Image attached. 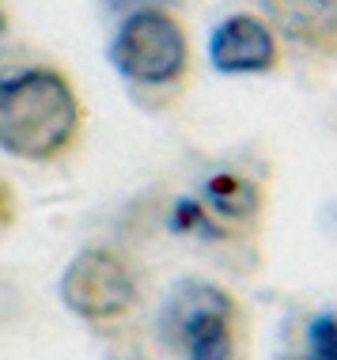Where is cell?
Listing matches in <instances>:
<instances>
[{
  "instance_id": "6da1fadb",
  "label": "cell",
  "mask_w": 337,
  "mask_h": 360,
  "mask_svg": "<svg viewBox=\"0 0 337 360\" xmlns=\"http://www.w3.org/2000/svg\"><path fill=\"white\" fill-rule=\"evenodd\" d=\"M84 99L53 65H23L0 76V152L23 163H57L84 137Z\"/></svg>"
},
{
  "instance_id": "7a4b0ae2",
  "label": "cell",
  "mask_w": 337,
  "mask_h": 360,
  "mask_svg": "<svg viewBox=\"0 0 337 360\" xmlns=\"http://www.w3.org/2000/svg\"><path fill=\"white\" fill-rule=\"evenodd\" d=\"M156 334L175 360H243L246 315L227 285L182 277L156 311Z\"/></svg>"
},
{
  "instance_id": "3957f363",
  "label": "cell",
  "mask_w": 337,
  "mask_h": 360,
  "mask_svg": "<svg viewBox=\"0 0 337 360\" xmlns=\"http://www.w3.org/2000/svg\"><path fill=\"white\" fill-rule=\"evenodd\" d=\"M110 65L133 91L175 95L190 80V31L175 8H144L118 19L110 38Z\"/></svg>"
},
{
  "instance_id": "277c9868",
  "label": "cell",
  "mask_w": 337,
  "mask_h": 360,
  "mask_svg": "<svg viewBox=\"0 0 337 360\" xmlns=\"http://www.w3.org/2000/svg\"><path fill=\"white\" fill-rule=\"evenodd\" d=\"M265 217V182L243 167H220L171 209V228L197 243H246Z\"/></svg>"
},
{
  "instance_id": "5b68a950",
  "label": "cell",
  "mask_w": 337,
  "mask_h": 360,
  "mask_svg": "<svg viewBox=\"0 0 337 360\" xmlns=\"http://www.w3.org/2000/svg\"><path fill=\"white\" fill-rule=\"evenodd\" d=\"M57 296L88 326H114L129 319L140 304V274L110 243H91L76 250L61 269Z\"/></svg>"
},
{
  "instance_id": "8992f818",
  "label": "cell",
  "mask_w": 337,
  "mask_h": 360,
  "mask_svg": "<svg viewBox=\"0 0 337 360\" xmlns=\"http://www.w3.org/2000/svg\"><path fill=\"white\" fill-rule=\"evenodd\" d=\"M209 61L224 76H265L281 69V34L258 12H231L209 34Z\"/></svg>"
},
{
  "instance_id": "52a82bcc",
  "label": "cell",
  "mask_w": 337,
  "mask_h": 360,
  "mask_svg": "<svg viewBox=\"0 0 337 360\" xmlns=\"http://www.w3.org/2000/svg\"><path fill=\"white\" fill-rule=\"evenodd\" d=\"M262 15L273 23L281 42L337 61V0H262Z\"/></svg>"
},
{
  "instance_id": "ba28073f",
  "label": "cell",
  "mask_w": 337,
  "mask_h": 360,
  "mask_svg": "<svg viewBox=\"0 0 337 360\" xmlns=\"http://www.w3.org/2000/svg\"><path fill=\"white\" fill-rule=\"evenodd\" d=\"M303 360H337V311H319L307 319Z\"/></svg>"
},
{
  "instance_id": "9c48e42d",
  "label": "cell",
  "mask_w": 337,
  "mask_h": 360,
  "mask_svg": "<svg viewBox=\"0 0 337 360\" xmlns=\"http://www.w3.org/2000/svg\"><path fill=\"white\" fill-rule=\"evenodd\" d=\"M178 4H182V0H99L103 12L118 15V19L133 15V12H144V8H175V12H178Z\"/></svg>"
},
{
  "instance_id": "30bf717a",
  "label": "cell",
  "mask_w": 337,
  "mask_h": 360,
  "mask_svg": "<svg viewBox=\"0 0 337 360\" xmlns=\"http://www.w3.org/2000/svg\"><path fill=\"white\" fill-rule=\"evenodd\" d=\"M12 220H15V193L4 179H0V236L12 228Z\"/></svg>"
},
{
  "instance_id": "8fae6325",
  "label": "cell",
  "mask_w": 337,
  "mask_h": 360,
  "mask_svg": "<svg viewBox=\"0 0 337 360\" xmlns=\"http://www.w3.org/2000/svg\"><path fill=\"white\" fill-rule=\"evenodd\" d=\"M8 27H12V15H8V8L0 4V42L8 38Z\"/></svg>"
},
{
  "instance_id": "7c38bea8",
  "label": "cell",
  "mask_w": 337,
  "mask_h": 360,
  "mask_svg": "<svg viewBox=\"0 0 337 360\" xmlns=\"http://www.w3.org/2000/svg\"><path fill=\"white\" fill-rule=\"evenodd\" d=\"M107 360H144L140 353H118V356H107Z\"/></svg>"
}]
</instances>
